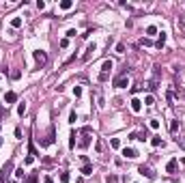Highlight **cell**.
Listing matches in <instances>:
<instances>
[{"label": "cell", "mask_w": 185, "mask_h": 183, "mask_svg": "<svg viewBox=\"0 0 185 183\" xmlns=\"http://www.w3.org/2000/svg\"><path fill=\"white\" fill-rule=\"evenodd\" d=\"M116 52H118V54L125 52V45H123V43H118V45H116Z\"/></svg>", "instance_id": "f546056e"}, {"label": "cell", "mask_w": 185, "mask_h": 183, "mask_svg": "<svg viewBox=\"0 0 185 183\" xmlns=\"http://www.w3.org/2000/svg\"><path fill=\"white\" fill-rule=\"evenodd\" d=\"M95 50H97V45H95V43H90V45L86 47V54H84V60H88V58L92 56V54H95Z\"/></svg>", "instance_id": "4fadbf2b"}, {"label": "cell", "mask_w": 185, "mask_h": 183, "mask_svg": "<svg viewBox=\"0 0 185 183\" xmlns=\"http://www.w3.org/2000/svg\"><path fill=\"white\" fill-rule=\"evenodd\" d=\"M82 175H84V177L92 175V164H84V166H82Z\"/></svg>", "instance_id": "5bb4252c"}, {"label": "cell", "mask_w": 185, "mask_h": 183, "mask_svg": "<svg viewBox=\"0 0 185 183\" xmlns=\"http://www.w3.org/2000/svg\"><path fill=\"white\" fill-rule=\"evenodd\" d=\"M138 173L142 175V177H146V179H155V173L149 168V166H140V168H138Z\"/></svg>", "instance_id": "8992f818"}, {"label": "cell", "mask_w": 185, "mask_h": 183, "mask_svg": "<svg viewBox=\"0 0 185 183\" xmlns=\"http://www.w3.org/2000/svg\"><path fill=\"white\" fill-rule=\"evenodd\" d=\"M4 114H7V108H4L2 103H0V116H4Z\"/></svg>", "instance_id": "d6a6232c"}, {"label": "cell", "mask_w": 185, "mask_h": 183, "mask_svg": "<svg viewBox=\"0 0 185 183\" xmlns=\"http://www.w3.org/2000/svg\"><path fill=\"white\" fill-rule=\"evenodd\" d=\"M110 145H112L114 149H118V147H121V142H118V138H112V140H110Z\"/></svg>", "instance_id": "603a6c76"}, {"label": "cell", "mask_w": 185, "mask_h": 183, "mask_svg": "<svg viewBox=\"0 0 185 183\" xmlns=\"http://www.w3.org/2000/svg\"><path fill=\"white\" fill-rule=\"evenodd\" d=\"M73 95H75V97H80V95H82V88L75 86V88H73Z\"/></svg>", "instance_id": "4316f807"}, {"label": "cell", "mask_w": 185, "mask_h": 183, "mask_svg": "<svg viewBox=\"0 0 185 183\" xmlns=\"http://www.w3.org/2000/svg\"><path fill=\"white\" fill-rule=\"evenodd\" d=\"M71 7H73V2H71V0H63V2H61V9H65V11H69Z\"/></svg>", "instance_id": "2e32d148"}, {"label": "cell", "mask_w": 185, "mask_h": 183, "mask_svg": "<svg viewBox=\"0 0 185 183\" xmlns=\"http://www.w3.org/2000/svg\"><path fill=\"white\" fill-rule=\"evenodd\" d=\"M175 170H177V159H175V157H172V159H170V162H168V164H166V173H170V175H172V173H175Z\"/></svg>", "instance_id": "7c38bea8"}, {"label": "cell", "mask_w": 185, "mask_h": 183, "mask_svg": "<svg viewBox=\"0 0 185 183\" xmlns=\"http://www.w3.org/2000/svg\"><path fill=\"white\" fill-rule=\"evenodd\" d=\"M146 32H149V35H155L157 28H155V26H149V28H146Z\"/></svg>", "instance_id": "f1b7e54d"}, {"label": "cell", "mask_w": 185, "mask_h": 183, "mask_svg": "<svg viewBox=\"0 0 185 183\" xmlns=\"http://www.w3.org/2000/svg\"><path fill=\"white\" fill-rule=\"evenodd\" d=\"M50 145H54V129L47 134V138L45 140H41V147H50Z\"/></svg>", "instance_id": "9c48e42d"}, {"label": "cell", "mask_w": 185, "mask_h": 183, "mask_svg": "<svg viewBox=\"0 0 185 183\" xmlns=\"http://www.w3.org/2000/svg\"><path fill=\"white\" fill-rule=\"evenodd\" d=\"M151 145H153V147H164V140H161L159 136H155L153 140H151Z\"/></svg>", "instance_id": "9a60e30c"}, {"label": "cell", "mask_w": 185, "mask_h": 183, "mask_svg": "<svg viewBox=\"0 0 185 183\" xmlns=\"http://www.w3.org/2000/svg\"><path fill=\"white\" fill-rule=\"evenodd\" d=\"M95 149H97V153H101V151H103V142H101V140H97V145H95Z\"/></svg>", "instance_id": "d4e9b609"}, {"label": "cell", "mask_w": 185, "mask_h": 183, "mask_svg": "<svg viewBox=\"0 0 185 183\" xmlns=\"http://www.w3.org/2000/svg\"><path fill=\"white\" fill-rule=\"evenodd\" d=\"M11 168H13V162L9 159V162L2 166V175H0V183H4V179H7V177H9V173H11Z\"/></svg>", "instance_id": "5b68a950"}, {"label": "cell", "mask_w": 185, "mask_h": 183, "mask_svg": "<svg viewBox=\"0 0 185 183\" xmlns=\"http://www.w3.org/2000/svg\"><path fill=\"white\" fill-rule=\"evenodd\" d=\"M35 60H37V65H39V67H43V65L47 63V52H43V50H35Z\"/></svg>", "instance_id": "7a4b0ae2"}, {"label": "cell", "mask_w": 185, "mask_h": 183, "mask_svg": "<svg viewBox=\"0 0 185 183\" xmlns=\"http://www.w3.org/2000/svg\"><path fill=\"white\" fill-rule=\"evenodd\" d=\"M43 183H54V179H52V177H45V179H43Z\"/></svg>", "instance_id": "836d02e7"}, {"label": "cell", "mask_w": 185, "mask_h": 183, "mask_svg": "<svg viewBox=\"0 0 185 183\" xmlns=\"http://www.w3.org/2000/svg\"><path fill=\"white\" fill-rule=\"evenodd\" d=\"M144 103H146V106H153V97H151V95H149V97H146V99H144Z\"/></svg>", "instance_id": "4dcf8cb0"}, {"label": "cell", "mask_w": 185, "mask_h": 183, "mask_svg": "<svg viewBox=\"0 0 185 183\" xmlns=\"http://www.w3.org/2000/svg\"><path fill=\"white\" fill-rule=\"evenodd\" d=\"M69 147H71V149L75 147V134H71V140H69Z\"/></svg>", "instance_id": "1f68e13d"}, {"label": "cell", "mask_w": 185, "mask_h": 183, "mask_svg": "<svg viewBox=\"0 0 185 183\" xmlns=\"http://www.w3.org/2000/svg\"><path fill=\"white\" fill-rule=\"evenodd\" d=\"M114 86H116V88H127V86H129V80H127V73L118 75L116 80H114Z\"/></svg>", "instance_id": "277c9868"}, {"label": "cell", "mask_w": 185, "mask_h": 183, "mask_svg": "<svg viewBox=\"0 0 185 183\" xmlns=\"http://www.w3.org/2000/svg\"><path fill=\"white\" fill-rule=\"evenodd\" d=\"M112 67H114V65H112V60H103V65H101V73H99V82H108Z\"/></svg>", "instance_id": "6da1fadb"}, {"label": "cell", "mask_w": 185, "mask_h": 183, "mask_svg": "<svg viewBox=\"0 0 185 183\" xmlns=\"http://www.w3.org/2000/svg\"><path fill=\"white\" fill-rule=\"evenodd\" d=\"M28 155H30V157H35V155H37V149H35V145H32V142L28 145Z\"/></svg>", "instance_id": "d6986e66"}, {"label": "cell", "mask_w": 185, "mask_h": 183, "mask_svg": "<svg viewBox=\"0 0 185 183\" xmlns=\"http://www.w3.org/2000/svg\"><path fill=\"white\" fill-rule=\"evenodd\" d=\"M15 99H17V93H13V91H9V93H4V101L7 103H13Z\"/></svg>", "instance_id": "8fae6325"}, {"label": "cell", "mask_w": 185, "mask_h": 183, "mask_svg": "<svg viewBox=\"0 0 185 183\" xmlns=\"http://www.w3.org/2000/svg\"><path fill=\"white\" fill-rule=\"evenodd\" d=\"M177 129H179V121H172V123H170V131H172V134H177Z\"/></svg>", "instance_id": "ffe728a7"}, {"label": "cell", "mask_w": 185, "mask_h": 183, "mask_svg": "<svg viewBox=\"0 0 185 183\" xmlns=\"http://www.w3.org/2000/svg\"><path fill=\"white\" fill-rule=\"evenodd\" d=\"M75 121H78V114H75V110L71 114H69V123H75Z\"/></svg>", "instance_id": "7402d4cb"}, {"label": "cell", "mask_w": 185, "mask_h": 183, "mask_svg": "<svg viewBox=\"0 0 185 183\" xmlns=\"http://www.w3.org/2000/svg\"><path fill=\"white\" fill-rule=\"evenodd\" d=\"M17 114H19V116H24V114H26V101H22L19 106H17Z\"/></svg>", "instance_id": "e0dca14e"}, {"label": "cell", "mask_w": 185, "mask_h": 183, "mask_svg": "<svg viewBox=\"0 0 185 183\" xmlns=\"http://www.w3.org/2000/svg\"><path fill=\"white\" fill-rule=\"evenodd\" d=\"M0 145H2V140H0Z\"/></svg>", "instance_id": "e575fe53"}, {"label": "cell", "mask_w": 185, "mask_h": 183, "mask_svg": "<svg viewBox=\"0 0 185 183\" xmlns=\"http://www.w3.org/2000/svg\"><path fill=\"white\" fill-rule=\"evenodd\" d=\"M151 127H153V129H157V127H159V121H157V119H151Z\"/></svg>", "instance_id": "484cf974"}, {"label": "cell", "mask_w": 185, "mask_h": 183, "mask_svg": "<svg viewBox=\"0 0 185 183\" xmlns=\"http://www.w3.org/2000/svg\"><path fill=\"white\" fill-rule=\"evenodd\" d=\"M15 177H17V179H22V177H24V166H22V168H17V170H15Z\"/></svg>", "instance_id": "cb8c5ba5"}, {"label": "cell", "mask_w": 185, "mask_h": 183, "mask_svg": "<svg viewBox=\"0 0 185 183\" xmlns=\"http://www.w3.org/2000/svg\"><path fill=\"white\" fill-rule=\"evenodd\" d=\"M123 155L127 159H136V157H138V151H136V149H127V147H125L123 149Z\"/></svg>", "instance_id": "52a82bcc"}, {"label": "cell", "mask_w": 185, "mask_h": 183, "mask_svg": "<svg viewBox=\"0 0 185 183\" xmlns=\"http://www.w3.org/2000/svg\"><path fill=\"white\" fill-rule=\"evenodd\" d=\"M11 26H13V28H19L22 26V17H13L11 20Z\"/></svg>", "instance_id": "ac0fdd59"}, {"label": "cell", "mask_w": 185, "mask_h": 183, "mask_svg": "<svg viewBox=\"0 0 185 183\" xmlns=\"http://www.w3.org/2000/svg\"><path fill=\"white\" fill-rule=\"evenodd\" d=\"M129 103H131V110H134L136 114H138L140 110H142V101H140V99H136V97H134V99H131Z\"/></svg>", "instance_id": "ba28073f"}, {"label": "cell", "mask_w": 185, "mask_h": 183, "mask_svg": "<svg viewBox=\"0 0 185 183\" xmlns=\"http://www.w3.org/2000/svg\"><path fill=\"white\" fill-rule=\"evenodd\" d=\"M164 45H166V32H161V35L157 37V43H155V47H157V50H161Z\"/></svg>", "instance_id": "30bf717a"}, {"label": "cell", "mask_w": 185, "mask_h": 183, "mask_svg": "<svg viewBox=\"0 0 185 183\" xmlns=\"http://www.w3.org/2000/svg\"><path fill=\"white\" fill-rule=\"evenodd\" d=\"M90 127H84V129H82V140H80V147H82V149H86V147H88L90 145Z\"/></svg>", "instance_id": "3957f363"}, {"label": "cell", "mask_w": 185, "mask_h": 183, "mask_svg": "<svg viewBox=\"0 0 185 183\" xmlns=\"http://www.w3.org/2000/svg\"><path fill=\"white\" fill-rule=\"evenodd\" d=\"M61 181H63V183L69 181V173H67V170H63V173H61Z\"/></svg>", "instance_id": "44dd1931"}, {"label": "cell", "mask_w": 185, "mask_h": 183, "mask_svg": "<svg viewBox=\"0 0 185 183\" xmlns=\"http://www.w3.org/2000/svg\"><path fill=\"white\" fill-rule=\"evenodd\" d=\"M28 183H37V173H32V175L28 177Z\"/></svg>", "instance_id": "83f0119b"}]
</instances>
